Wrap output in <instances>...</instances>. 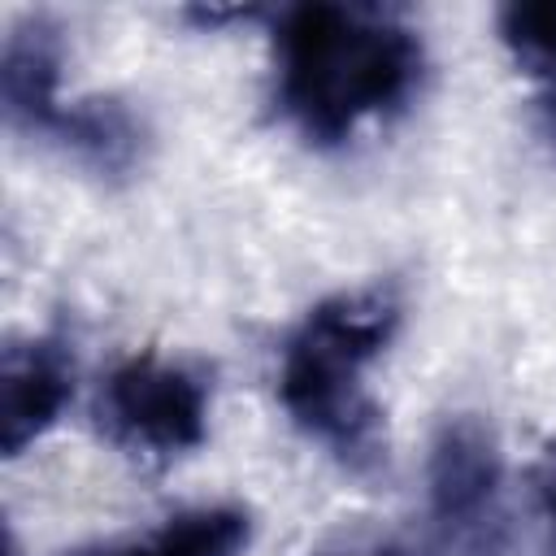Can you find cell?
<instances>
[{"label":"cell","mask_w":556,"mask_h":556,"mask_svg":"<svg viewBox=\"0 0 556 556\" xmlns=\"http://www.w3.org/2000/svg\"><path fill=\"white\" fill-rule=\"evenodd\" d=\"M426 70L408 22L369 4H300L278 17V109L313 143H343L361 122L400 109Z\"/></svg>","instance_id":"cell-1"},{"label":"cell","mask_w":556,"mask_h":556,"mask_svg":"<svg viewBox=\"0 0 556 556\" xmlns=\"http://www.w3.org/2000/svg\"><path fill=\"white\" fill-rule=\"evenodd\" d=\"M52 139L74 152L87 169L104 178H126L143 156V126L117 100H78L65 104Z\"/></svg>","instance_id":"cell-7"},{"label":"cell","mask_w":556,"mask_h":556,"mask_svg":"<svg viewBox=\"0 0 556 556\" xmlns=\"http://www.w3.org/2000/svg\"><path fill=\"white\" fill-rule=\"evenodd\" d=\"M187 17L200 26H222V22H248L252 9H187Z\"/></svg>","instance_id":"cell-12"},{"label":"cell","mask_w":556,"mask_h":556,"mask_svg":"<svg viewBox=\"0 0 556 556\" xmlns=\"http://www.w3.org/2000/svg\"><path fill=\"white\" fill-rule=\"evenodd\" d=\"M74 395V356L65 339L39 334L4 348L0 361V447L4 456H22L35 439H43Z\"/></svg>","instance_id":"cell-5"},{"label":"cell","mask_w":556,"mask_h":556,"mask_svg":"<svg viewBox=\"0 0 556 556\" xmlns=\"http://www.w3.org/2000/svg\"><path fill=\"white\" fill-rule=\"evenodd\" d=\"M395 326L400 300L387 287H352L313 304L282 343L278 400L287 417L352 473H374L387 456L382 408L365 391V369Z\"/></svg>","instance_id":"cell-2"},{"label":"cell","mask_w":556,"mask_h":556,"mask_svg":"<svg viewBox=\"0 0 556 556\" xmlns=\"http://www.w3.org/2000/svg\"><path fill=\"white\" fill-rule=\"evenodd\" d=\"M539 117H543V130H547V139L556 143V78L539 87Z\"/></svg>","instance_id":"cell-13"},{"label":"cell","mask_w":556,"mask_h":556,"mask_svg":"<svg viewBox=\"0 0 556 556\" xmlns=\"http://www.w3.org/2000/svg\"><path fill=\"white\" fill-rule=\"evenodd\" d=\"M426 482L439 556H504V465L491 426L469 413L447 417L430 443Z\"/></svg>","instance_id":"cell-3"},{"label":"cell","mask_w":556,"mask_h":556,"mask_svg":"<svg viewBox=\"0 0 556 556\" xmlns=\"http://www.w3.org/2000/svg\"><path fill=\"white\" fill-rule=\"evenodd\" d=\"M61 30L48 17H26L9 30L4 56H0V100L4 122L22 135H48L56 130L65 104H61Z\"/></svg>","instance_id":"cell-6"},{"label":"cell","mask_w":556,"mask_h":556,"mask_svg":"<svg viewBox=\"0 0 556 556\" xmlns=\"http://www.w3.org/2000/svg\"><path fill=\"white\" fill-rule=\"evenodd\" d=\"M317 556H417V552L400 539H348V543H334Z\"/></svg>","instance_id":"cell-11"},{"label":"cell","mask_w":556,"mask_h":556,"mask_svg":"<svg viewBox=\"0 0 556 556\" xmlns=\"http://www.w3.org/2000/svg\"><path fill=\"white\" fill-rule=\"evenodd\" d=\"M534 495H539V508L552 526V556H556V439L543 443L539 452V465H534Z\"/></svg>","instance_id":"cell-10"},{"label":"cell","mask_w":556,"mask_h":556,"mask_svg":"<svg viewBox=\"0 0 556 556\" xmlns=\"http://www.w3.org/2000/svg\"><path fill=\"white\" fill-rule=\"evenodd\" d=\"M252 539V521L243 508L213 504L169 517L161 530L135 543H104L74 556H243Z\"/></svg>","instance_id":"cell-8"},{"label":"cell","mask_w":556,"mask_h":556,"mask_svg":"<svg viewBox=\"0 0 556 556\" xmlns=\"http://www.w3.org/2000/svg\"><path fill=\"white\" fill-rule=\"evenodd\" d=\"M500 39L543 87L556 78V0H517L500 9Z\"/></svg>","instance_id":"cell-9"},{"label":"cell","mask_w":556,"mask_h":556,"mask_svg":"<svg viewBox=\"0 0 556 556\" xmlns=\"http://www.w3.org/2000/svg\"><path fill=\"white\" fill-rule=\"evenodd\" d=\"M100 426L130 456H187L208 434V387L178 361L130 356L109 374L100 391Z\"/></svg>","instance_id":"cell-4"}]
</instances>
